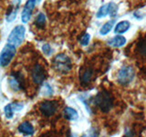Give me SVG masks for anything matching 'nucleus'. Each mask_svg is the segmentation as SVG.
Segmentation results:
<instances>
[{
  "label": "nucleus",
  "mask_w": 146,
  "mask_h": 137,
  "mask_svg": "<svg viewBox=\"0 0 146 137\" xmlns=\"http://www.w3.org/2000/svg\"><path fill=\"white\" fill-rule=\"evenodd\" d=\"M53 68L55 70L59 73H68L71 70L72 64L70 59L65 54H58L56 57L53 59Z\"/></svg>",
  "instance_id": "nucleus-1"
},
{
  "label": "nucleus",
  "mask_w": 146,
  "mask_h": 137,
  "mask_svg": "<svg viewBox=\"0 0 146 137\" xmlns=\"http://www.w3.org/2000/svg\"><path fill=\"white\" fill-rule=\"evenodd\" d=\"M94 102L103 112H110V110L112 108V105H113V100H112L111 94L104 90L100 91V92L96 95Z\"/></svg>",
  "instance_id": "nucleus-2"
},
{
  "label": "nucleus",
  "mask_w": 146,
  "mask_h": 137,
  "mask_svg": "<svg viewBox=\"0 0 146 137\" xmlns=\"http://www.w3.org/2000/svg\"><path fill=\"white\" fill-rule=\"evenodd\" d=\"M26 29L23 26H17L15 29H13L7 38V43L14 45L17 47L22 44L25 39Z\"/></svg>",
  "instance_id": "nucleus-3"
},
{
  "label": "nucleus",
  "mask_w": 146,
  "mask_h": 137,
  "mask_svg": "<svg viewBox=\"0 0 146 137\" xmlns=\"http://www.w3.org/2000/svg\"><path fill=\"white\" fill-rule=\"evenodd\" d=\"M16 52H17L16 46L7 43L2 49L1 53H0V66L2 67L7 66L13 59L14 56L16 55Z\"/></svg>",
  "instance_id": "nucleus-4"
},
{
  "label": "nucleus",
  "mask_w": 146,
  "mask_h": 137,
  "mask_svg": "<svg viewBox=\"0 0 146 137\" xmlns=\"http://www.w3.org/2000/svg\"><path fill=\"white\" fill-rule=\"evenodd\" d=\"M135 75L134 68L131 66H124L122 67L118 73V81L119 83L122 85L129 84L131 81H132Z\"/></svg>",
  "instance_id": "nucleus-5"
},
{
  "label": "nucleus",
  "mask_w": 146,
  "mask_h": 137,
  "mask_svg": "<svg viewBox=\"0 0 146 137\" xmlns=\"http://www.w3.org/2000/svg\"><path fill=\"white\" fill-rule=\"evenodd\" d=\"M8 83L10 88L14 91H18L24 89V79H23V75H21L19 72L14 73L8 79Z\"/></svg>",
  "instance_id": "nucleus-6"
},
{
  "label": "nucleus",
  "mask_w": 146,
  "mask_h": 137,
  "mask_svg": "<svg viewBox=\"0 0 146 137\" xmlns=\"http://www.w3.org/2000/svg\"><path fill=\"white\" fill-rule=\"evenodd\" d=\"M46 76H47V73H46L45 68L40 64H36L31 71V77L33 81L36 84H42L46 79Z\"/></svg>",
  "instance_id": "nucleus-7"
},
{
  "label": "nucleus",
  "mask_w": 146,
  "mask_h": 137,
  "mask_svg": "<svg viewBox=\"0 0 146 137\" xmlns=\"http://www.w3.org/2000/svg\"><path fill=\"white\" fill-rule=\"evenodd\" d=\"M58 109V103L54 100H45L39 105V110L43 115L50 117L56 112Z\"/></svg>",
  "instance_id": "nucleus-8"
},
{
  "label": "nucleus",
  "mask_w": 146,
  "mask_h": 137,
  "mask_svg": "<svg viewBox=\"0 0 146 137\" xmlns=\"http://www.w3.org/2000/svg\"><path fill=\"white\" fill-rule=\"evenodd\" d=\"M38 2H40V0H27V2L26 3L24 7V9H23V11H22V15H21V20L23 23H27L29 21L36 4Z\"/></svg>",
  "instance_id": "nucleus-9"
},
{
  "label": "nucleus",
  "mask_w": 146,
  "mask_h": 137,
  "mask_svg": "<svg viewBox=\"0 0 146 137\" xmlns=\"http://www.w3.org/2000/svg\"><path fill=\"white\" fill-rule=\"evenodd\" d=\"M18 131L24 135H33L35 132V129L33 125L29 122H24L18 126Z\"/></svg>",
  "instance_id": "nucleus-10"
},
{
  "label": "nucleus",
  "mask_w": 146,
  "mask_h": 137,
  "mask_svg": "<svg viewBox=\"0 0 146 137\" xmlns=\"http://www.w3.org/2000/svg\"><path fill=\"white\" fill-rule=\"evenodd\" d=\"M126 43V39L122 36H116L109 41V45L114 48L122 47Z\"/></svg>",
  "instance_id": "nucleus-11"
},
{
  "label": "nucleus",
  "mask_w": 146,
  "mask_h": 137,
  "mask_svg": "<svg viewBox=\"0 0 146 137\" xmlns=\"http://www.w3.org/2000/svg\"><path fill=\"white\" fill-rule=\"evenodd\" d=\"M64 116L67 119V120L70 121H75L79 118V114H78L76 110L70 107H66L64 110Z\"/></svg>",
  "instance_id": "nucleus-12"
},
{
  "label": "nucleus",
  "mask_w": 146,
  "mask_h": 137,
  "mask_svg": "<svg viewBox=\"0 0 146 137\" xmlns=\"http://www.w3.org/2000/svg\"><path fill=\"white\" fill-rule=\"evenodd\" d=\"M130 29V23L129 21H121L115 27V33L116 34H122L126 32Z\"/></svg>",
  "instance_id": "nucleus-13"
},
{
  "label": "nucleus",
  "mask_w": 146,
  "mask_h": 137,
  "mask_svg": "<svg viewBox=\"0 0 146 137\" xmlns=\"http://www.w3.org/2000/svg\"><path fill=\"white\" fill-rule=\"evenodd\" d=\"M91 77H92V70L90 68H86V70H83L80 76L81 82L82 83H88V82H90Z\"/></svg>",
  "instance_id": "nucleus-14"
},
{
  "label": "nucleus",
  "mask_w": 146,
  "mask_h": 137,
  "mask_svg": "<svg viewBox=\"0 0 146 137\" xmlns=\"http://www.w3.org/2000/svg\"><path fill=\"white\" fill-rule=\"evenodd\" d=\"M114 23H115V20H114V19H112V20H111V21H109V22H107V23H105V24L102 26V29H100V33L102 34V35H106V34H108L109 32L111 30L112 27H113V25H114Z\"/></svg>",
  "instance_id": "nucleus-15"
},
{
  "label": "nucleus",
  "mask_w": 146,
  "mask_h": 137,
  "mask_svg": "<svg viewBox=\"0 0 146 137\" xmlns=\"http://www.w3.org/2000/svg\"><path fill=\"white\" fill-rule=\"evenodd\" d=\"M107 15H110V3L107 5H104L102 7L99 9V11L97 12V17L100 18V17H104Z\"/></svg>",
  "instance_id": "nucleus-16"
},
{
  "label": "nucleus",
  "mask_w": 146,
  "mask_h": 137,
  "mask_svg": "<svg viewBox=\"0 0 146 137\" xmlns=\"http://www.w3.org/2000/svg\"><path fill=\"white\" fill-rule=\"evenodd\" d=\"M36 26H38V27H43L46 24V16L44 15L43 13H39L38 17L36 18L35 21Z\"/></svg>",
  "instance_id": "nucleus-17"
},
{
  "label": "nucleus",
  "mask_w": 146,
  "mask_h": 137,
  "mask_svg": "<svg viewBox=\"0 0 146 137\" xmlns=\"http://www.w3.org/2000/svg\"><path fill=\"white\" fill-rule=\"evenodd\" d=\"M17 9H18V7H14V6L10 8V11L7 13V21L11 22V21H13L14 19H15L16 17H17Z\"/></svg>",
  "instance_id": "nucleus-18"
},
{
  "label": "nucleus",
  "mask_w": 146,
  "mask_h": 137,
  "mask_svg": "<svg viewBox=\"0 0 146 137\" xmlns=\"http://www.w3.org/2000/svg\"><path fill=\"white\" fill-rule=\"evenodd\" d=\"M13 113H14V110L12 108L11 103L6 105V107H5V114H6V117L7 119H11L13 117Z\"/></svg>",
  "instance_id": "nucleus-19"
},
{
  "label": "nucleus",
  "mask_w": 146,
  "mask_h": 137,
  "mask_svg": "<svg viewBox=\"0 0 146 137\" xmlns=\"http://www.w3.org/2000/svg\"><path fill=\"white\" fill-rule=\"evenodd\" d=\"M118 6L115 3H110V16L115 17L117 15Z\"/></svg>",
  "instance_id": "nucleus-20"
},
{
  "label": "nucleus",
  "mask_w": 146,
  "mask_h": 137,
  "mask_svg": "<svg viewBox=\"0 0 146 137\" xmlns=\"http://www.w3.org/2000/svg\"><path fill=\"white\" fill-rule=\"evenodd\" d=\"M90 39V34L86 33V34H84L83 36L81 37V39H80V44H81L82 46H86V45H88V44H89Z\"/></svg>",
  "instance_id": "nucleus-21"
},
{
  "label": "nucleus",
  "mask_w": 146,
  "mask_h": 137,
  "mask_svg": "<svg viewBox=\"0 0 146 137\" xmlns=\"http://www.w3.org/2000/svg\"><path fill=\"white\" fill-rule=\"evenodd\" d=\"M42 91H43V94H44V95H48H48H51L52 92H53V90H52V89H51V87H50L49 84H48V83L44 84Z\"/></svg>",
  "instance_id": "nucleus-22"
},
{
  "label": "nucleus",
  "mask_w": 146,
  "mask_h": 137,
  "mask_svg": "<svg viewBox=\"0 0 146 137\" xmlns=\"http://www.w3.org/2000/svg\"><path fill=\"white\" fill-rule=\"evenodd\" d=\"M42 50H43L44 54H46L47 56H49V55L52 53V49H51V47H50V46H49L48 44H45V45H43Z\"/></svg>",
  "instance_id": "nucleus-23"
},
{
  "label": "nucleus",
  "mask_w": 146,
  "mask_h": 137,
  "mask_svg": "<svg viewBox=\"0 0 146 137\" xmlns=\"http://www.w3.org/2000/svg\"><path fill=\"white\" fill-rule=\"evenodd\" d=\"M12 105V108L15 112H17V111H20V110L23 109V104L22 103H19V102H15V103H11Z\"/></svg>",
  "instance_id": "nucleus-24"
},
{
  "label": "nucleus",
  "mask_w": 146,
  "mask_h": 137,
  "mask_svg": "<svg viewBox=\"0 0 146 137\" xmlns=\"http://www.w3.org/2000/svg\"><path fill=\"white\" fill-rule=\"evenodd\" d=\"M140 51L143 53V54H145L146 55V41L145 42H143L141 45V49H140Z\"/></svg>",
  "instance_id": "nucleus-25"
},
{
  "label": "nucleus",
  "mask_w": 146,
  "mask_h": 137,
  "mask_svg": "<svg viewBox=\"0 0 146 137\" xmlns=\"http://www.w3.org/2000/svg\"><path fill=\"white\" fill-rule=\"evenodd\" d=\"M21 1H22V0H13V6L18 7H19L20 3H21Z\"/></svg>",
  "instance_id": "nucleus-26"
}]
</instances>
